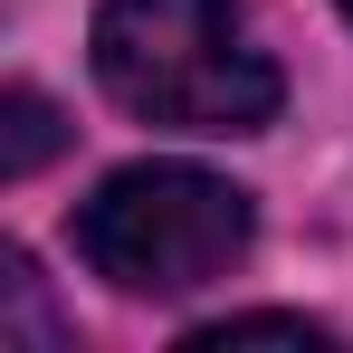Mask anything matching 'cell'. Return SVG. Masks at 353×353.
I'll return each instance as SVG.
<instances>
[{
  "instance_id": "cell-3",
  "label": "cell",
  "mask_w": 353,
  "mask_h": 353,
  "mask_svg": "<svg viewBox=\"0 0 353 353\" xmlns=\"http://www.w3.org/2000/svg\"><path fill=\"white\" fill-rule=\"evenodd\" d=\"M48 153H58V115H48V96L10 86V96H0V172L19 181V172H39Z\"/></svg>"
},
{
  "instance_id": "cell-5",
  "label": "cell",
  "mask_w": 353,
  "mask_h": 353,
  "mask_svg": "<svg viewBox=\"0 0 353 353\" xmlns=\"http://www.w3.org/2000/svg\"><path fill=\"white\" fill-rule=\"evenodd\" d=\"M344 10H353V0H344Z\"/></svg>"
},
{
  "instance_id": "cell-2",
  "label": "cell",
  "mask_w": 353,
  "mask_h": 353,
  "mask_svg": "<svg viewBox=\"0 0 353 353\" xmlns=\"http://www.w3.org/2000/svg\"><path fill=\"white\" fill-rule=\"evenodd\" d=\"M77 248L124 296H191L248 248V191L201 163H134L77 210Z\"/></svg>"
},
{
  "instance_id": "cell-1",
  "label": "cell",
  "mask_w": 353,
  "mask_h": 353,
  "mask_svg": "<svg viewBox=\"0 0 353 353\" xmlns=\"http://www.w3.org/2000/svg\"><path fill=\"white\" fill-rule=\"evenodd\" d=\"M96 77L124 115L172 134H258L277 115V58L239 0H105Z\"/></svg>"
},
{
  "instance_id": "cell-4",
  "label": "cell",
  "mask_w": 353,
  "mask_h": 353,
  "mask_svg": "<svg viewBox=\"0 0 353 353\" xmlns=\"http://www.w3.org/2000/svg\"><path fill=\"white\" fill-rule=\"evenodd\" d=\"M230 344H305V353H325L334 334L305 325V315H220V325L191 334V353H230Z\"/></svg>"
}]
</instances>
